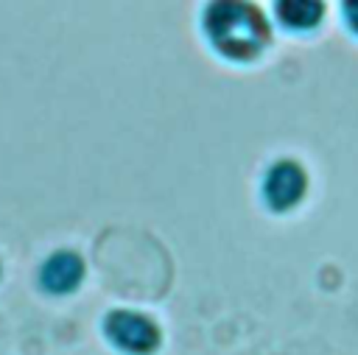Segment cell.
Instances as JSON below:
<instances>
[{
  "label": "cell",
  "instance_id": "4",
  "mask_svg": "<svg viewBox=\"0 0 358 355\" xmlns=\"http://www.w3.org/2000/svg\"><path fill=\"white\" fill-rule=\"evenodd\" d=\"M84 277V260L76 252H56L45 260L39 282L48 294H70Z\"/></svg>",
  "mask_w": 358,
  "mask_h": 355
},
{
  "label": "cell",
  "instance_id": "2",
  "mask_svg": "<svg viewBox=\"0 0 358 355\" xmlns=\"http://www.w3.org/2000/svg\"><path fill=\"white\" fill-rule=\"evenodd\" d=\"M106 338L126 355H151L162 341L159 324L140 310H112L103 319Z\"/></svg>",
  "mask_w": 358,
  "mask_h": 355
},
{
  "label": "cell",
  "instance_id": "5",
  "mask_svg": "<svg viewBox=\"0 0 358 355\" xmlns=\"http://www.w3.org/2000/svg\"><path fill=\"white\" fill-rule=\"evenodd\" d=\"M274 14L291 31H310V28H316L322 22L324 6L322 3H310V0H305V3H277Z\"/></svg>",
  "mask_w": 358,
  "mask_h": 355
},
{
  "label": "cell",
  "instance_id": "3",
  "mask_svg": "<svg viewBox=\"0 0 358 355\" xmlns=\"http://www.w3.org/2000/svg\"><path fill=\"white\" fill-rule=\"evenodd\" d=\"M308 193V173L296 159H277L263 176V201L274 212L296 207Z\"/></svg>",
  "mask_w": 358,
  "mask_h": 355
},
{
  "label": "cell",
  "instance_id": "1",
  "mask_svg": "<svg viewBox=\"0 0 358 355\" xmlns=\"http://www.w3.org/2000/svg\"><path fill=\"white\" fill-rule=\"evenodd\" d=\"M201 28L215 53L232 61H252L271 42V25L255 3H210Z\"/></svg>",
  "mask_w": 358,
  "mask_h": 355
},
{
  "label": "cell",
  "instance_id": "6",
  "mask_svg": "<svg viewBox=\"0 0 358 355\" xmlns=\"http://www.w3.org/2000/svg\"><path fill=\"white\" fill-rule=\"evenodd\" d=\"M344 20H347L350 31L358 34V3H344Z\"/></svg>",
  "mask_w": 358,
  "mask_h": 355
}]
</instances>
